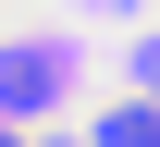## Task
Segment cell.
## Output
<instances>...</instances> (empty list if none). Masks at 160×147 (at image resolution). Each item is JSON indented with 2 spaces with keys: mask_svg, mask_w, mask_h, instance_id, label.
<instances>
[{
  "mask_svg": "<svg viewBox=\"0 0 160 147\" xmlns=\"http://www.w3.org/2000/svg\"><path fill=\"white\" fill-rule=\"evenodd\" d=\"M49 86H62L49 49H0V98H12V110H49Z\"/></svg>",
  "mask_w": 160,
  "mask_h": 147,
  "instance_id": "obj_1",
  "label": "cell"
},
{
  "mask_svg": "<svg viewBox=\"0 0 160 147\" xmlns=\"http://www.w3.org/2000/svg\"><path fill=\"white\" fill-rule=\"evenodd\" d=\"M148 123H160L148 98H111V110H99V135H111V147H148Z\"/></svg>",
  "mask_w": 160,
  "mask_h": 147,
  "instance_id": "obj_2",
  "label": "cell"
},
{
  "mask_svg": "<svg viewBox=\"0 0 160 147\" xmlns=\"http://www.w3.org/2000/svg\"><path fill=\"white\" fill-rule=\"evenodd\" d=\"M0 147H25V135H0Z\"/></svg>",
  "mask_w": 160,
  "mask_h": 147,
  "instance_id": "obj_3",
  "label": "cell"
},
{
  "mask_svg": "<svg viewBox=\"0 0 160 147\" xmlns=\"http://www.w3.org/2000/svg\"><path fill=\"white\" fill-rule=\"evenodd\" d=\"M148 147H160V123H148Z\"/></svg>",
  "mask_w": 160,
  "mask_h": 147,
  "instance_id": "obj_4",
  "label": "cell"
}]
</instances>
